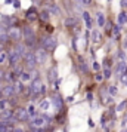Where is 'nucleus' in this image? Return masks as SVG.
I'll return each instance as SVG.
<instances>
[{
  "instance_id": "obj_29",
  "label": "nucleus",
  "mask_w": 127,
  "mask_h": 132,
  "mask_svg": "<svg viewBox=\"0 0 127 132\" xmlns=\"http://www.w3.org/2000/svg\"><path fill=\"white\" fill-rule=\"evenodd\" d=\"M92 39H93V42H99V39H101V34H99V31H93V34H92Z\"/></svg>"
},
{
  "instance_id": "obj_5",
  "label": "nucleus",
  "mask_w": 127,
  "mask_h": 132,
  "mask_svg": "<svg viewBox=\"0 0 127 132\" xmlns=\"http://www.w3.org/2000/svg\"><path fill=\"white\" fill-rule=\"evenodd\" d=\"M24 58H25V62H27V65H28L30 68H34L35 64H37V62H35V56H34L33 52H25Z\"/></svg>"
},
{
  "instance_id": "obj_46",
  "label": "nucleus",
  "mask_w": 127,
  "mask_h": 132,
  "mask_svg": "<svg viewBox=\"0 0 127 132\" xmlns=\"http://www.w3.org/2000/svg\"><path fill=\"white\" fill-rule=\"evenodd\" d=\"M12 132H24V131H22V129H21V128H15V129H13V131H12Z\"/></svg>"
},
{
  "instance_id": "obj_40",
  "label": "nucleus",
  "mask_w": 127,
  "mask_h": 132,
  "mask_svg": "<svg viewBox=\"0 0 127 132\" xmlns=\"http://www.w3.org/2000/svg\"><path fill=\"white\" fill-rule=\"evenodd\" d=\"M118 33H120V25L114 27V34H118Z\"/></svg>"
},
{
  "instance_id": "obj_23",
  "label": "nucleus",
  "mask_w": 127,
  "mask_h": 132,
  "mask_svg": "<svg viewBox=\"0 0 127 132\" xmlns=\"http://www.w3.org/2000/svg\"><path fill=\"white\" fill-rule=\"evenodd\" d=\"M102 76L105 77V79H110L111 77V68L110 67H105V70H103V74Z\"/></svg>"
},
{
  "instance_id": "obj_12",
  "label": "nucleus",
  "mask_w": 127,
  "mask_h": 132,
  "mask_svg": "<svg viewBox=\"0 0 127 132\" xmlns=\"http://www.w3.org/2000/svg\"><path fill=\"white\" fill-rule=\"evenodd\" d=\"M25 16H27V20H28V21H34V20H35V18H37L39 15H37V10H35L34 8H31L30 10H27Z\"/></svg>"
},
{
  "instance_id": "obj_39",
  "label": "nucleus",
  "mask_w": 127,
  "mask_h": 132,
  "mask_svg": "<svg viewBox=\"0 0 127 132\" xmlns=\"http://www.w3.org/2000/svg\"><path fill=\"white\" fill-rule=\"evenodd\" d=\"M121 82L127 86V74H124V76H121Z\"/></svg>"
},
{
  "instance_id": "obj_16",
  "label": "nucleus",
  "mask_w": 127,
  "mask_h": 132,
  "mask_svg": "<svg viewBox=\"0 0 127 132\" xmlns=\"http://www.w3.org/2000/svg\"><path fill=\"white\" fill-rule=\"evenodd\" d=\"M98 18H96V21H98V25L99 27H103L105 25V15L103 13H101V12H98V15H96Z\"/></svg>"
},
{
  "instance_id": "obj_25",
  "label": "nucleus",
  "mask_w": 127,
  "mask_h": 132,
  "mask_svg": "<svg viewBox=\"0 0 127 132\" xmlns=\"http://www.w3.org/2000/svg\"><path fill=\"white\" fill-rule=\"evenodd\" d=\"M13 89H15V92H22L24 91V88H22V83H19V82H15V85H13Z\"/></svg>"
},
{
  "instance_id": "obj_41",
  "label": "nucleus",
  "mask_w": 127,
  "mask_h": 132,
  "mask_svg": "<svg viewBox=\"0 0 127 132\" xmlns=\"http://www.w3.org/2000/svg\"><path fill=\"white\" fill-rule=\"evenodd\" d=\"M93 70H99V62H93Z\"/></svg>"
},
{
  "instance_id": "obj_27",
  "label": "nucleus",
  "mask_w": 127,
  "mask_h": 132,
  "mask_svg": "<svg viewBox=\"0 0 127 132\" xmlns=\"http://www.w3.org/2000/svg\"><path fill=\"white\" fill-rule=\"evenodd\" d=\"M13 22H15L13 18H6V16L3 18V24H5V25H12Z\"/></svg>"
},
{
  "instance_id": "obj_14",
  "label": "nucleus",
  "mask_w": 127,
  "mask_h": 132,
  "mask_svg": "<svg viewBox=\"0 0 127 132\" xmlns=\"http://www.w3.org/2000/svg\"><path fill=\"white\" fill-rule=\"evenodd\" d=\"M19 58H21V56L13 51V52H10V55H9V62H10L12 65H15V64L18 62V60H19Z\"/></svg>"
},
{
  "instance_id": "obj_4",
  "label": "nucleus",
  "mask_w": 127,
  "mask_h": 132,
  "mask_svg": "<svg viewBox=\"0 0 127 132\" xmlns=\"http://www.w3.org/2000/svg\"><path fill=\"white\" fill-rule=\"evenodd\" d=\"M47 120L44 119V116H35V117H33L31 119V128H42V126H44V123H46Z\"/></svg>"
},
{
  "instance_id": "obj_22",
  "label": "nucleus",
  "mask_w": 127,
  "mask_h": 132,
  "mask_svg": "<svg viewBox=\"0 0 127 132\" xmlns=\"http://www.w3.org/2000/svg\"><path fill=\"white\" fill-rule=\"evenodd\" d=\"M22 33H24V37H30V36H34V31H33V28H31V27H25Z\"/></svg>"
},
{
  "instance_id": "obj_30",
  "label": "nucleus",
  "mask_w": 127,
  "mask_h": 132,
  "mask_svg": "<svg viewBox=\"0 0 127 132\" xmlns=\"http://www.w3.org/2000/svg\"><path fill=\"white\" fill-rule=\"evenodd\" d=\"M40 16H42V20H43V21H49V12H47V10H43Z\"/></svg>"
},
{
  "instance_id": "obj_15",
  "label": "nucleus",
  "mask_w": 127,
  "mask_h": 132,
  "mask_svg": "<svg viewBox=\"0 0 127 132\" xmlns=\"http://www.w3.org/2000/svg\"><path fill=\"white\" fill-rule=\"evenodd\" d=\"M35 42H37V40H35V34L34 36H30V37H25V45L30 46V48H33L35 45Z\"/></svg>"
},
{
  "instance_id": "obj_7",
  "label": "nucleus",
  "mask_w": 127,
  "mask_h": 132,
  "mask_svg": "<svg viewBox=\"0 0 127 132\" xmlns=\"http://www.w3.org/2000/svg\"><path fill=\"white\" fill-rule=\"evenodd\" d=\"M8 37L12 40H19V37H21V31L15 28V27H10L9 28V33H8Z\"/></svg>"
},
{
  "instance_id": "obj_49",
  "label": "nucleus",
  "mask_w": 127,
  "mask_h": 132,
  "mask_svg": "<svg viewBox=\"0 0 127 132\" xmlns=\"http://www.w3.org/2000/svg\"><path fill=\"white\" fill-rule=\"evenodd\" d=\"M3 31H5V30H3V27H0V33H3Z\"/></svg>"
},
{
  "instance_id": "obj_38",
  "label": "nucleus",
  "mask_w": 127,
  "mask_h": 132,
  "mask_svg": "<svg viewBox=\"0 0 127 132\" xmlns=\"http://www.w3.org/2000/svg\"><path fill=\"white\" fill-rule=\"evenodd\" d=\"M95 79H96L98 82H102V80H103V76H102V74H101V73H96V76H95Z\"/></svg>"
},
{
  "instance_id": "obj_28",
  "label": "nucleus",
  "mask_w": 127,
  "mask_h": 132,
  "mask_svg": "<svg viewBox=\"0 0 127 132\" xmlns=\"http://www.w3.org/2000/svg\"><path fill=\"white\" fill-rule=\"evenodd\" d=\"M108 92H110L111 97H114V95H117V88L115 86H110V88H108Z\"/></svg>"
},
{
  "instance_id": "obj_31",
  "label": "nucleus",
  "mask_w": 127,
  "mask_h": 132,
  "mask_svg": "<svg viewBox=\"0 0 127 132\" xmlns=\"http://www.w3.org/2000/svg\"><path fill=\"white\" fill-rule=\"evenodd\" d=\"M16 77H18V76H16V73H15V71H13V73H10V74H8V79H9L10 82H15V80H16Z\"/></svg>"
},
{
  "instance_id": "obj_47",
  "label": "nucleus",
  "mask_w": 127,
  "mask_h": 132,
  "mask_svg": "<svg viewBox=\"0 0 127 132\" xmlns=\"http://www.w3.org/2000/svg\"><path fill=\"white\" fill-rule=\"evenodd\" d=\"M2 77H3V71H2V68H0V80H2Z\"/></svg>"
},
{
  "instance_id": "obj_9",
  "label": "nucleus",
  "mask_w": 127,
  "mask_h": 132,
  "mask_svg": "<svg viewBox=\"0 0 127 132\" xmlns=\"http://www.w3.org/2000/svg\"><path fill=\"white\" fill-rule=\"evenodd\" d=\"M12 116H13V111H12V110H6V108H5V110L0 111V119H2L3 122H8Z\"/></svg>"
},
{
  "instance_id": "obj_2",
  "label": "nucleus",
  "mask_w": 127,
  "mask_h": 132,
  "mask_svg": "<svg viewBox=\"0 0 127 132\" xmlns=\"http://www.w3.org/2000/svg\"><path fill=\"white\" fill-rule=\"evenodd\" d=\"M13 117L19 122H27L28 120V113H27V108H16L13 111Z\"/></svg>"
},
{
  "instance_id": "obj_17",
  "label": "nucleus",
  "mask_w": 127,
  "mask_h": 132,
  "mask_svg": "<svg viewBox=\"0 0 127 132\" xmlns=\"http://www.w3.org/2000/svg\"><path fill=\"white\" fill-rule=\"evenodd\" d=\"M15 52L18 53V55H19V56H24L25 55V46L24 45H16V49H15Z\"/></svg>"
},
{
  "instance_id": "obj_24",
  "label": "nucleus",
  "mask_w": 127,
  "mask_h": 132,
  "mask_svg": "<svg viewBox=\"0 0 127 132\" xmlns=\"http://www.w3.org/2000/svg\"><path fill=\"white\" fill-rule=\"evenodd\" d=\"M8 39H9V37H8V33H0V43H6L8 42Z\"/></svg>"
},
{
  "instance_id": "obj_36",
  "label": "nucleus",
  "mask_w": 127,
  "mask_h": 132,
  "mask_svg": "<svg viewBox=\"0 0 127 132\" xmlns=\"http://www.w3.org/2000/svg\"><path fill=\"white\" fill-rule=\"evenodd\" d=\"M118 58H120L121 61H124V58H126V53H124L123 51H118Z\"/></svg>"
},
{
  "instance_id": "obj_1",
  "label": "nucleus",
  "mask_w": 127,
  "mask_h": 132,
  "mask_svg": "<svg viewBox=\"0 0 127 132\" xmlns=\"http://www.w3.org/2000/svg\"><path fill=\"white\" fill-rule=\"evenodd\" d=\"M40 45H42V48L44 51H53L56 48V39H55V37H52V36H46V37L42 39Z\"/></svg>"
},
{
  "instance_id": "obj_44",
  "label": "nucleus",
  "mask_w": 127,
  "mask_h": 132,
  "mask_svg": "<svg viewBox=\"0 0 127 132\" xmlns=\"http://www.w3.org/2000/svg\"><path fill=\"white\" fill-rule=\"evenodd\" d=\"M87 100H89V101H92V100H93V95H92V93H90V92L87 93Z\"/></svg>"
},
{
  "instance_id": "obj_3",
  "label": "nucleus",
  "mask_w": 127,
  "mask_h": 132,
  "mask_svg": "<svg viewBox=\"0 0 127 132\" xmlns=\"http://www.w3.org/2000/svg\"><path fill=\"white\" fill-rule=\"evenodd\" d=\"M30 88V91H31V93L35 97L37 93H40V89H42V82H40V79L39 77H35L33 82H31V85L28 86Z\"/></svg>"
},
{
  "instance_id": "obj_10",
  "label": "nucleus",
  "mask_w": 127,
  "mask_h": 132,
  "mask_svg": "<svg viewBox=\"0 0 127 132\" xmlns=\"http://www.w3.org/2000/svg\"><path fill=\"white\" fill-rule=\"evenodd\" d=\"M13 93H15L13 85H8V86H5V88L2 89V95H5V97H12Z\"/></svg>"
},
{
  "instance_id": "obj_33",
  "label": "nucleus",
  "mask_w": 127,
  "mask_h": 132,
  "mask_svg": "<svg viewBox=\"0 0 127 132\" xmlns=\"http://www.w3.org/2000/svg\"><path fill=\"white\" fill-rule=\"evenodd\" d=\"M6 104H8V101H6V100H0V111H2V110H5Z\"/></svg>"
},
{
  "instance_id": "obj_45",
  "label": "nucleus",
  "mask_w": 127,
  "mask_h": 132,
  "mask_svg": "<svg viewBox=\"0 0 127 132\" xmlns=\"http://www.w3.org/2000/svg\"><path fill=\"white\" fill-rule=\"evenodd\" d=\"M76 3H77V6H78V8H81V6H83V3H81V0H76Z\"/></svg>"
},
{
  "instance_id": "obj_13",
  "label": "nucleus",
  "mask_w": 127,
  "mask_h": 132,
  "mask_svg": "<svg viewBox=\"0 0 127 132\" xmlns=\"http://www.w3.org/2000/svg\"><path fill=\"white\" fill-rule=\"evenodd\" d=\"M64 25L65 27H76L77 25V20L76 18H72V16H68L64 20Z\"/></svg>"
},
{
  "instance_id": "obj_35",
  "label": "nucleus",
  "mask_w": 127,
  "mask_h": 132,
  "mask_svg": "<svg viewBox=\"0 0 127 132\" xmlns=\"http://www.w3.org/2000/svg\"><path fill=\"white\" fill-rule=\"evenodd\" d=\"M49 10H50V12H53V13H56V15L59 13L58 8H56V6H53V5H52V6H49Z\"/></svg>"
},
{
  "instance_id": "obj_11",
  "label": "nucleus",
  "mask_w": 127,
  "mask_h": 132,
  "mask_svg": "<svg viewBox=\"0 0 127 132\" xmlns=\"http://www.w3.org/2000/svg\"><path fill=\"white\" fill-rule=\"evenodd\" d=\"M117 74L118 76H124V74H127V64L124 61H121L117 67Z\"/></svg>"
},
{
  "instance_id": "obj_53",
  "label": "nucleus",
  "mask_w": 127,
  "mask_h": 132,
  "mask_svg": "<svg viewBox=\"0 0 127 132\" xmlns=\"http://www.w3.org/2000/svg\"><path fill=\"white\" fill-rule=\"evenodd\" d=\"M124 132H127V131H124Z\"/></svg>"
},
{
  "instance_id": "obj_8",
  "label": "nucleus",
  "mask_w": 127,
  "mask_h": 132,
  "mask_svg": "<svg viewBox=\"0 0 127 132\" xmlns=\"http://www.w3.org/2000/svg\"><path fill=\"white\" fill-rule=\"evenodd\" d=\"M50 101H52L53 107H55L56 110H61V107H62V104H64V100H62L59 95H53V97L50 98Z\"/></svg>"
},
{
  "instance_id": "obj_43",
  "label": "nucleus",
  "mask_w": 127,
  "mask_h": 132,
  "mask_svg": "<svg viewBox=\"0 0 127 132\" xmlns=\"http://www.w3.org/2000/svg\"><path fill=\"white\" fill-rule=\"evenodd\" d=\"M81 3L83 5H90V3H92V0H81Z\"/></svg>"
},
{
  "instance_id": "obj_48",
  "label": "nucleus",
  "mask_w": 127,
  "mask_h": 132,
  "mask_svg": "<svg viewBox=\"0 0 127 132\" xmlns=\"http://www.w3.org/2000/svg\"><path fill=\"white\" fill-rule=\"evenodd\" d=\"M34 3H35V5H39V3H40V0H34Z\"/></svg>"
},
{
  "instance_id": "obj_32",
  "label": "nucleus",
  "mask_w": 127,
  "mask_h": 132,
  "mask_svg": "<svg viewBox=\"0 0 127 132\" xmlns=\"http://www.w3.org/2000/svg\"><path fill=\"white\" fill-rule=\"evenodd\" d=\"M47 107H49V101H42V102H40V108H42V110H46Z\"/></svg>"
},
{
  "instance_id": "obj_51",
  "label": "nucleus",
  "mask_w": 127,
  "mask_h": 132,
  "mask_svg": "<svg viewBox=\"0 0 127 132\" xmlns=\"http://www.w3.org/2000/svg\"><path fill=\"white\" fill-rule=\"evenodd\" d=\"M105 132H110V131H108V129H106V131H105Z\"/></svg>"
},
{
  "instance_id": "obj_26",
  "label": "nucleus",
  "mask_w": 127,
  "mask_h": 132,
  "mask_svg": "<svg viewBox=\"0 0 127 132\" xmlns=\"http://www.w3.org/2000/svg\"><path fill=\"white\" fill-rule=\"evenodd\" d=\"M8 60V53L0 51V64H5V61Z\"/></svg>"
},
{
  "instance_id": "obj_21",
  "label": "nucleus",
  "mask_w": 127,
  "mask_h": 132,
  "mask_svg": "<svg viewBox=\"0 0 127 132\" xmlns=\"http://www.w3.org/2000/svg\"><path fill=\"white\" fill-rule=\"evenodd\" d=\"M83 16H84V21H86L87 28H92V20H90V15H89L87 12H84V13H83Z\"/></svg>"
},
{
  "instance_id": "obj_42",
  "label": "nucleus",
  "mask_w": 127,
  "mask_h": 132,
  "mask_svg": "<svg viewBox=\"0 0 127 132\" xmlns=\"http://www.w3.org/2000/svg\"><path fill=\"white\" fill-rule=\"evenodd\" d=\"M123 8H127V0H121V3H120Z\"/></svg>"
},
{
  "instance_id": "obj_34",
  "label": "nucleus",
  "mask_w": 127,
  "mask_h": 132,
  "mask_svg": "<svg viewBox=\"0 0 127 132\" xmlns=\"http://www.w3.org/2000/svg\"><path fill=\"white\" fill-rule=\"evenodd\" d=\"M126 105H127V104H126V101H123V102H120V104H118V107H117V110H115V111H121V110H123V108H124V107H126Z\"/></svg>"
},
{
  "instance_id": "obj_52",
  "label": "nucleus",
  "mask_w": 127,
  "mask_h": 132,
  "mask_svg": "<svg viewBox=\"0 0 127 132\" xmlns=\"http://www.w3.org/2000/svg\"><path fill=\"white\" fill-rule=\"evenodd\" d=\"M108 2H111V0H108Z\"/></svg>"
},
{
  "instance_id": "obj_20",
  "label": "nucleus",
  "mask_w": 127,
  "mask_h": 132,
  "mask_svg": "<svg viewBox=\"0 0 127 132\" xmlns=\"http://www.w3.org/2000/svg\"><path fill=\"white\" fill-rule=\"evenodd\" d=\"M19 79H21V82H28V80L31 79V76H30V73H27V71H22V73L19 74Z\"/></svg>"
},
{
  "instance_id": "obj_18",
  "label": "nucleus",
  "mask_w": 127,
  "mask_h": 132,
  "mask_svg": "<svg viewBox=\"0 0 127 132\" xmlns=\"http://www.w3.org/2000/svg\"><path fill=\"white\" fill-rule=\"evenodd\" d=\"M126 22H127V13L123 12V13L118 15V25H124Z\"/></svg>"
},
{
  "instance_id": "obj_6",
  "label": "nucleus",
  "mask_w": 127,
  "mask_h": 132,
  "mask_svg": "<svg viewBox=\"0 0 127 132\" xmlns=\"http://www.w3.org/2000/svg\"><path fill=\"white\" fill-rule=\"evenodd\" d=\"M34 56H35V62H39V64H43L47 60V53L44 52V49H39L37 53H34Z\"/></svg>"
},
{
  "instance_id": "obj_50",
  "label": "nucleus",
  "mask_w": 127,
  "mask_h": 132,
  "mask_svg": "<svg viewBox=\"0 0 127 132\" xmlns=\"http://www.w3.org/2000/svg\"><path fill=\"white\" fill-rule=\"evenodd\" d=\"M0 98H2V92H0Z\"/></svg>"
},
{
  "instance_id": "obj_19",
  "label": "nucleus",
  "mask_w": 127,
  "mask_h": 132,
  "mask_svg": "<svg viewBox=\"0 0 127 132\" xmlns=\"http://www.w3.org/2000/svg\"><path fill=\"white\" fill-rule=\"evenodd\" d=\"M56 77H58V71H56V67H53V68L49 70V79L50 80H55Z\"/></svg>"
},
{
  "instance_id": "obj_37",
  "label": "nucleus",
  "mask_w": 127,
  "mask_h": 132,
  "mask_svg": "<svg viewBox=\"0 0 127 132\" xmlns=\"http://www.w3.org/2000/svg\"><path fill=\"white\" fill-rule=\"evenodd\" d=\"M13 8H16V9L21 8V2H19V0H13Z\"/></svg>"
}]
</instances>
